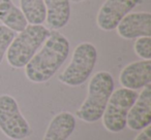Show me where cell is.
<instances>
[{
  "mask_svg": "<svg viewBox=\"0 0 151 140\" xmlns=\"http://www.w3.org/2000/svg\"><path fill=\"white\" fill-rule=\"evenodd\" d=\"M97 60L96 48L90 42H82L73 50L68 66L59 75L58 80L68 87L82 86L89 78Z\"/></svg>",
  "mask_w": 151,
  "mask_h": 140,
  "instance_id": "cell-4",
  "label": "cell"
},
{
  "mask_svg": "<svg viewBox=\"0 0 151 140\" xmlns=\"http://www.w3.org/2000/svg\"><path fill=\"white\" fill-rule=\"evenodd\" d=\"M119 82L122 88L136 91L151 82V60L136 61L126 65L120 72Z\"/></svg>",
  "mask_w": 151,
  "mask_h": 140,
  "instance_id": "cell-10",
  "label": "cell"
},
{
  "mask_svg": "<svg viewBox=\"0 0 151 140\" xmlns=\"http://www.w3.org/2000/svg\"><path fill=\"white\" fill-rule=\"evenodd\" d=\"M114 91V78L108 71H99L88 85V95L80 108L77 117L86 123H95L103 117L109 99Z\"/></svg>",
  "mask_w": 151,
  "mask_h": 140,
  "instance_id": "cell-2",
  "label": "cell"
},
{
  "mask_svg": "<svg viewBox=\"0 0 151 140\" xmlns=\"http://www.w3.org/2000/svg\"><path fill=\"white\" fill-rule=\"evenodd\" d=\"M51 31L42 25H27L19 32L6 52L7 63L14 68H23L42 48Z\"/></svg>",
  "mask_w": 151,
  "mask_h": 140,
  "instance_id": "cell-3",
  "label": "cell"
},
{
  "mask_svg": "<svg viewBox=\"0 0 151 140\" xmlns=\"http://www.w3.org/2000/svg\"><path fill=\"white\" fill-rule=\"evenodd\" d=\"M117 33L124 39L151 36V14L147 11L129 13L120 21Z\"/></svg>",
  "mask_w": 151,
  "mask_h": 140,
  "instance_id": "cell-9",
  "label": "cell"
},
{
  "mask_svg": "<svg viewBox=\"0 0 151 140\" xmlns=\"http://www.w3.org/2000/svg\"><path fill=\"white\" fill-rule=\"evenodd\" d=\"M20 9L29 25H42L46 21L44 0H20Z\"/></svg>",
  "mask_w": 151,
  "mask_h": 140,
  "instance_id": "cell-14",
  "label": "cell"
},
{
  "mask_svg": "<svg viewBox=\"0 0 151 140\" xmlns=\"http://www.w3.org/2000/svg\"><path fill=\"white\" fill-rule=\"evenodd\" d=\"M141 3L142 0H106L97 14V26L104 31L116 29L120 21Z\"/></svg>",
  "mask_w": 151,
  "mask_h": 140,
  "instance_id": "cell-7",
  "label": "cell"
},
{
  "mask_svg": "<svg viewBox=\"0 0 151 140\" xmlns=\"http://www.w3.org/2000/svg\"><path fill=\"white\" fill-rule=\"evenodd\" d=\"M15 37V31L11 30L4 25H0V64L2 63L3 58L7 52V48H9Z\"/></svg>",
  "mask_w": 151,
  "mask_h": 140,
  "instance_id": "cell-15",
  "label": "cell"
},
{
  "mask_svg": "<svg viewBox=\"0 0 151 140\" xmlns=\"http://www.w3.org/2000/svg\"><path fill=\"white\" fill-rule=\"evenodd\" d=\"M151 124V85L138 95L126 117V126L132 131H142Z\"/></svg>",
  "mask_w": 151,
  "mask_h": 140,
  "instance_id": "cell-8",
  "label": "cell"
},
{
  "mask_svg": "<svg viewBox=\"0 0 151 140\" xmlns=\"http://www.w3.org/2000/svg\"><path fill=\"white\" fill-rule=\"evenodd\" d=\"M69 54V42L58 31H51L49 37L25 66V75L35 84L46 82L55 75Z\"/></svg>",
  "mask_w": 151,
  "mask_h": 140,
  "instance_id": "cell-1",
  "label": "cell"
},
{
  "mask_svg": "<svg viewBox=\"0 0 151 140\" xmlns=\"http://www.w3.org/2000/svg\"><path fill=\"white\" fill-rule=\"evenodd\" d=\"M134 50L137 56L143 60H150L151 59V37H139L134 41Z\"/></svg>",
  "mask_w": 151,
  "mask_h": 140,
  "instance_id": "cell-16",
  "label": "cell"
},
{
  "mask_svg": "<svg viewBox=\"0 0 151 140\" xmlns=\"http://www.w3.org/2000/svg\"><path fill=\"white\" fill-rule=\"evenodd\" d=\"M71 1H73V2H83L85 0H71Z\"/></svg>",
  "mask_w": 151,
  "mask_h": 140,
  "instance_id": "cell-18",
  "label": "cell"
},
{
  "mask_svg": "<svg viewBox=\"0 0 151 140\" xmlns=\"http://www.w3.org/2000/svg\"><path fill=\"white\" fill-rule=\"evenodd\" d=\"M136 91L125 88L113 91L103 114L104 127L112 133H118L126 127V117L138 98Z\"/></svg>",
  "mask_w": 151,
  "mask_h": 140,
  "instance_id": "cell-5",
  "label": "cell"
},
{
  "mask_svg": "<svg viewBox=\"0 0 151 140\" xmlns=\"http://www.w3.org/2000/svg\"><path fill=\"white\" fill-rule=\"evenodd\" d=\"M134 140H151V127L145 128L144 130L141 131V133L136 137Z\"/></svg>",
  "mask_w": 151,
  "mask_h": 140,
  "instance_id": "cell-17",
  "label": "cell"
},
{
  "mask_svg": "<svg viewBox=\"0 0 151 140\" xmlns=\"http://www.w3.org/2000/svg\"><path fill=\"white\" fill-rule=\"evenodd\" d=\"M46 6V22L51 30L65 27L70 18L69 0H44Z\"/></svg>",
  "mask_w": 151,
  "mask_h": 140,
  "instance_id": "cell-11",
  "label": "cell"
},
{
  "mask_svg": "<svg viewBox=\"0 0 151 140\" xmlns=\"http://www.w3.org/2000/svg\"><path fill=\"white\" fill-rule=\"evenodd\" d=\"M0 130L14 140L25 139L31 133L29 124L20 111L17 101L9 95L0 96Z\"/></svg>",
  "mask_w": 151,
  "mask_h": 140,
  "instance_id": "cell-6",
  "label": "cell"
},
{
  "mask_svg": "<svg viewBox=\"0 0 151 140\" xmlns=\"http://www.w3.org/2000/svg\"><path fill=\"white\" fill-rule=\"evenodd\" d=\"M76 128V117L67 111L56 114L50 122L44 140H66Z\"/></svg>",
  "mask_w": 151,
  "mask_h": 140,
  "instance_id": "cell-12",
  "label": "cell"
},
{
  "mask_svg": "<svg viewBox=\"0 0 151 140\" xmlns=\"http://www.w3.org/2000/svg\"><path fill=\"white\" fill-rule=\"evenodd\" d=\"M0 22L18 33L28 25L23 13L16 6L13 0H0Z\"/></svg>",
  "mask_w": 151,
  "mask_h": 140,
  "instance_id": "cell-13",
  "label": "cell"
}]
</instances>
